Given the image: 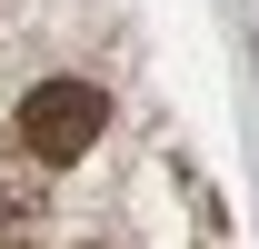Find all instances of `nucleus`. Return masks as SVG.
<instances>
[{
	"label": "nucleus",
	"mask_w": 259,
	"mask_h": 249,
	"mask_svg": "<svg viewBox=\"0 0 259 249\" xmlns=\"http://www.w3.org/2000/svg\"><path fill=\"white\" fill-rule=\"evenodd\" d=\"M100 120H110V100H100L90 80H40V90L20 100V150H30L40 170H70V159L100 140Z\"/></svg>",
	"instance_id": "obj_1"
},
{
	"label": "nucleus",
	"mask_w": 259,
	"mask_h": 249,
	"mask_svg": "<svg viewBox=\"0 0 259 249\" xmlns=\"http://www.w3.org/2000/svg\"><path fill=\"white\" fill-rule=\"evenodd\" d=\"M20 219H30V199H0V239H20Z\"/></svg>",
	"instance_id": "obj_2"
}]
</instances>
